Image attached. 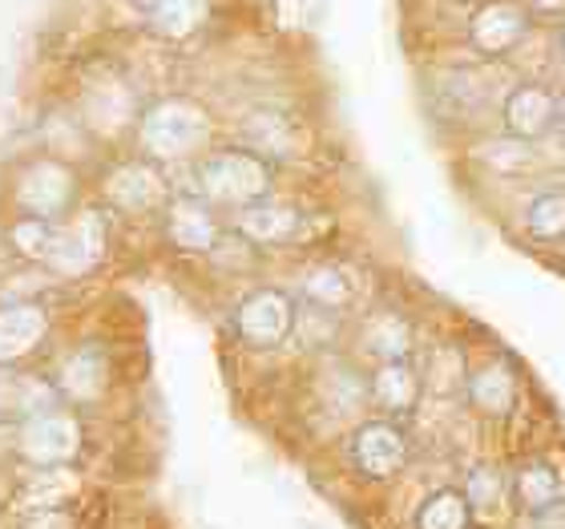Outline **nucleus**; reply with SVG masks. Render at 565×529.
<instances>
[{"label": "nucleus", "instance_id": "5", "mask_svg": "<svg viewBox=\"0 0 565 529\" xmlns=\"http://www.w3.org/2000/svg\"><path fill=\"white\" fill-rule=\"evenodd\" d=\"M77 114L89 126V134H118L134 130L141 114V97L134 94V85L121 77L118 70L97 73L94 82H85Z\"/></svg>", "mask_w": 565, "mask_h": 529}, {"label": "nucleus", "instance_id": "2", "mask_svg": "<svg viewBox=\"0 0 565 529\" xmlns=\"http://www.w3.org/2000/svg\"><path fill=\"white\" fill-rule=\"evenodd\" d=\"M271 162L247 150V146H218V150H206L194 162V194L206 199L211 207L243 211V207L271 199Z\"/></svg>", "mask_w": 565, "mask_h": 529}, {"label": "nucleus", "instance_id": "16", "mask_svg": "<svg viewBox=\"0 0 565 529\" xmlns=\"http://www.w3.org/2000/svg\"><path fill=\"white\" fill-rule=\"evenodd\" d=\"M420 396H424V380L408 360L376 364V372L367 377V400L380 412H388V416H413Z\"/></svg>", "mask_w": 565, "mask_h": 529}, {"label": "nucleus", "instance_id": "19", "mask_svg": "<svg viewBox=\"0 0 565 529\" xmlns=\"http://www.w3.org/2000/svg\"><path fill=\"white\" fill-rule=\"evenodd\" d=\"M364 352L376 360V364H388V360H408L413 356V324L396 311H380L364 324Z\"/></svg>", "mask_w": 565, "mask_h": 529}, {"label": "nucleus", "instance_id": "17", "mask_svg": "<svg viewBox=\"0 0 565 529\" xmlns=\"http://www.w3.org/2000/svg\"><path fill=\"white\" fill-rule=\"evenodd\" d=\"M513 501H518L525 514H537L545 506H557L565 501V485L562 473L550 465V461H525L518 473H513Z\"/></svg>", "mask_w": 565, "mask_h": 529}, {"label": "nucleus", "instance_id": "4", "mask_svg": "<svg viewBox=\"0 0 565 529\" xmlns=\"http://www.w3.org/2000/svg\"><path fill=\"white\" fill-rule=\"evenodd\" d=\"M295 319H299V307L287 292H275V287H259L255 295H247L243 304L235 307V336L255 352H267V348H279L287 336L295 331Z\"/></svg>", "mask_w": 565, "mask_h": 529}, {"label": "nucleus", "instance_id": "10", "mask_svg": "<svg viewBox=\"0 0 565 529\" xmlns=\"http://www.w3.org/2000/svg\"><path fill=\"white\" fill-rule=\"evenodd\" d=\"M303 126L282 109H250L238 121V146L255 150L267 162H291L303 154Z\"/></svg>", "mask_w": 565, "mask_h": 529}, {"label": "nucleus", "instance_id": "27", "mask_svg": "<svg viewBox=\"0 0 565 529\" xmlns=\"http://www.w3.org/2000/svg\"><path fill=\"white\" fill-rule=\"evenodd\" d=\"M554 53H557V65L565 70V21H557V33H554Z\"/></svg>", "mask_w": 565, "mask_h": 529}, {"label": "nucleus", "instance_id": "1", "mask_svg": "<svg viewBox=\"0 0 565 529\" xmlns=\"http://www.w3.org/2000/svg\"><path fill=\"white\" fill-rule=\"evenodd\" d=\"M141 158H150L158 166H174L202 158L214 138V118L211 109L182 94H166L150 106H141L138 126H134Z\"/></svg>", "mask_w": 565, "mask_h": 529}, {"label": "nucleus", "instance_id": "23", "mask_svg": "<svg viewBox=\"0 0 565 529\" xmlns=\"http://www.w3.org/2000/svg\"><path fill=\"white\" fill-rule=\"evenodd\" d=\"M513 494V482L505 485V477L489 465L469 473V482H465V497H469L472 514H493V509L505 506V497Z\"/></svg>", "mask_w": 565, "mask_h": 529}, {"label": "nucleus", "instance_id": "13", "mask_svg": "<svg viewBox=\"0 0 565 529\" xmlns=\"http://www.w3.org/2000/svg\"><path fill=\"white\" fill-rule=\"evenodd\" d=\"M235 235L243 243H255V247H282V243L303 235V211L291 202L263 199L235 214Z\"/></svg>", "mask_w": 565, "mask_h": 529}, {"label": "nucleus", "instance_id": "8", "mask_svg": "<svg viewBox=\"0 0 565 529\" xmlns=\"http://www.w3.org/2000/svg\"><path fill=\"white\" fill-rule=\"evenodd\" d=\"M557 106H562V97L545 82H518L505 94V102H501L505 134L525 138V141H537V138H545V134H554Z\"/></svg>", "mask_w": 565, "mask_h": 529}, {"label": "nucleus", "instance_id": "21", "mask_svg": "<svg viewBox=\"0 0 565 529\" xmlns=\"http://www.w3.org/2000/svg\"><path fill=\"white\" fill-rule=\"evenodd\" d=\"M477 162L493 174H525L530 166H537V150H533V141L501 134V138H489L477 150Z\"/></svg>", "mask_w": 565, "mask_h": 529}, {"label": "nucleus", "instance_id": "12", "mask_svg": "<svg viewBox=\"0 0 565 529\" xmlns=\"http://www.w3.org/2000/svg\"><path fill=\"white\" fill-rule=\"evenodd\" d=\"M518 389H521L518 372H513V364H509L505 356H489V360H481L477 368L465 372V400H469L481 416H493V421H501V416L513 412Z\"/></svg>", "mask_w": 565, "mask_h": 529}, {"label": "nucleus", "instance_id": "6", "mask_svg": "<svg viewBox=\"0 0 565 529\" xmlns=\"http://www.w3.org/2000/svg\"><path fill=\"white\" fill-rule=\"evenodd\" d=\"M408 457H413V445H408V433H404L396 421L360 424V433H355V441H352V461L364 477L388 482V477L404 473Z\"/></svg>", "mask_w": 565, "mask_h": 529}, {"label": "nucleus", "instance_id": "22", "mask_svg": "<svg viewBox=\"0 0 565 529\" xmlns=\"http://www.w3.org/2000/svg\"><path fill=\"white\" fill-rule=\"evenodd\" d=\"M472 506L465 489H436L416 514V529H469Z\"/></svg>", "mask_w": 565, "mask_h": 529}, {"label": "nucleus", "instance_id": "11", "mask_svg": "<svg viewBox=\"0 0 565 529\" xmlns=\"http://www.w3.org/2000/svg\"><path fill=\"white\" fill-rule=\"evenodd\" d=\"M214 0H141V24L162 45H190L206 33Z\"/></svg>", "mask_w": 565, "mask_h": 529}, {"label": "nucleus", "instance_id": "9", "mask_svg": "<svg viewBox=\"0 0 565 529\" xmlns=\"http://www.w3.org/2000/svg\"><path fill=\"white\" fill-rule=\"evenodd\" d=\"M106 202L118 207L126 214H150L166 211L170 202V187L162 178V166L150 162V158H138V162L118 166L114 174L106 178Z\"/></svg>", "mask_w": 565, "mask_h": 529}, {"label": "nucleus", "instance_id": "20", "mask_svg": "<svg viewBox=\"0 0 565 529\" xmlns=\"http://www.w3.org/2000/svg\"><path fill=\"white\" fill-rule=\"evenodd\" d=\"M521 231L533 243H557L565 239V190H542L537 199H530L525 214H521Z\"/></svg>", "mask_w": 565, "mask_h": 529}, {"label": "nucleus", "instance_id": "28", "mask_svg": "<svg viewBox=\"0 0 565 529\" xmlns=\"http://www.w3.org/2000/svg\"><path fill=\"white\" fill-rule=\"evenodd\" d=\"M469 529H477V526H469Z\"/></svg>", "mask_w": 565, "mask_h": 529}, {"label": "nucleus", "instance_id": "25", "mask_svg": "<svg viewBox=\"0 0 565 529\" xmlns=\"http://www.w3.org/2000/svg\"><path fill=\"white\" fill-rule=\"evenodd\" d=\"M530 529H565V501L530 514Z\"/></svg>", "mask_w": 565, "mask_h": 529}, {"label": "nucleus", "instance_id": "18", "mask_svg": "<svg viewBox=\"0 0 565 529\" xmlns=\"http://www.w3.org/2000/svg\"><path fill=\"white\" fill-rule=\"evenodd\" d=\"M299 295L303 304L311 307H328V311H348L355 299V283L352 275L335 263H319V267H307L299 275Z\"/></svg>", "mask_w": 565, "mask_h": 529}, {"label": "nucleus", "instance_id": "14", "mask_svg": "<svg viewBox=\"0 0 565 529\" xmlns=\"http://www.w3.org/2000/svg\"><path fill=\"white\" fill-rule=\"evenodd\" d=\"M73 194H77V174H73L65 162H57V158H36V162L24 170L21 202L33 219H53V214H61L73 202Z\"/></svg>", "mask_w": 565, "mask_h": 529}, {"label": "nucleus", "instance_id": "24", "mask_svg": "<svg viewBox=\"0 0 565 529\" xmlns=\"http://www.w3.org/2000/svg\"><path fill=\"white\" fill-rule=\"evenodd\" d=\"M106 356L97 352H85L73 360L70 368V396H97V392L106 389Z\"/></svg>", "mask_w": 565, "mask_h": 529}, {"label": "nucleus", "instance_id": "3", "mask_svg": "<svg viewBox=\"0 0 565 529\" xmlns=\"http://www.w3.org/2000/svg\"><path fill=\"white\" fill-rule=\"evenodd\" d=\"M469 45L481 57H509L533 33V12L521 0H477L469 12Z\"/></svg>", "mask_w": 565, "mask_h": 529}, {"label": "nucleus", "instance_id": "26", "mask_svg": "<svg viewBox=\"0 0 565 529\" xmlns=\"http://www.w3.org/2000/svg\"><path fill=\"white\" fill-rule=\"evenodd\" d=\"M521 4H525L533 17H557V21H565V0H521Z\"/></svg>", "mask_w": 565, "mask_h": 529}, {"label": "nucleus", "instance_id": "7", "mask_svg": "<svg viewBox=\"0 0 565 529\" xmlns=\"http://www.w3.org/2000/svg\"><path fill=\"white\" fill-rule=\"evenodd\" d=\"M166 239L174 243L178 251H190V255H211V251L223 247V223L206 199L199 194H182V199L166 202Z\"/></svg>", "mask_w": 565, "mask_h": 529}, {"label": "nucleus", "instance_id": "15", "mask_svg": "<svg viewBox=\"0 0 565 529\" xmlns=\"http://www.w3.org/2000/svg\"><path fill=\"white\" fill-rule=\"evenodd\" d=\"M102 255H106V219L97 211H85L77 223H70L65 231L53 235V247H49L45 260H53L70 275H82V271L97 267Z\"/></svg>", "mask_w": 565, "mask_h": 529}]
</instances>
